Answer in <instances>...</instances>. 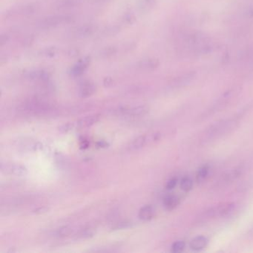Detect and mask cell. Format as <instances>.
<instances>
[{
	"label": "cell",
	"mask_w": 253,
	"mask_h": 253,
	"mask_svg": "<svg viewBox=\"0 0 253 253\" xmlns=\"http://www.w3.org/2000/svg\"><path fill=\"white\" fill-rule=\"evenodd\" d=\"M180 48L185 54L203 56L214 52L217 48L211 36L200 31H187L180 36Z\"/></svg>",
	"instance_id": "6da1fadb"
},
{
	"label": "cell",
	"mask_w": 253,
	"mask_h": 253,
	"mask_svg": "<svg viewBox=\"0 0 253 253\" xmlns=\"http://www.w3.org/2000/svg\"><path fill=\"white\" fill-rule=\"evenodd\" d=\"M241 86L240 85H235V86L232 87V88L228 89L227 91H225L217 100L215 103L212 105L211 108H210V112L211 113L212 112H217L219 109H223L225 106H227L231 101L234 100L235 97H238L241 93Z\"/></svg>",
	"instance_id": "7a4b0ae2"
},
{
	"label": "cell",
	"mask_w": 253,
	"mask_h": 253,
	"mask_svg": "<svg viewBox=\"0 0 253 253\" xmlns=\"http://www.w3.org/2000/svg\"><path fill=\"white\" fill-rule=\"evenodd\" d=\"M235 204L234 203H223V204H219L217 207H211L209 209L205 212L203 214L202 217L200 219L202 220H209L215 217H224L230 214L234 209H235Z\"/></svg>",
	"instance_id": "3957f363"
},
{
	"label": "cell",
	"mask_w": 253,
	"mask_h": 253,
	"mask_svg": "<svg viewBox=\"0 0 253 253\" xmlns=\"http://www.w3.org/2000/svg\"><path fill=\"white\" fill-rule=\"evenodd\" d=\"M72 17L68 15H55L44 18L38 23V27L42 29H49L58 27L61 25L70 23Z\"/></svg>",
	"instance_id": "277c9868"
},
{
	"label": "cell",
	"mask_w": 253,
	"mask_h": 253,
	"mask_svg": "<svg viewBox=\"0 0 253 253\" xmlns=\"http://www.w3.org/2000/svg\"><path fill=\"white\" fill-rule=\"evenodd\" d=\"M236 124L235 121L229 120V121H222L218 124H214V126L210 127L206 136L210 139L216 138L219 136L223 135L226 133L229 132V130L232 129L234 128V124Z\"/></svg>",
	"instance_id": "5b68a950"
},
{
	"label": "cell",
	"mask_w": 253,
	"mask_h": 253,
	"mask_svg": "<svg viewBox=\"0 0 253 253\" xmlns=\"http://www.w3.org/2000/svg\"><path fill=\"white\" fill-rule=\"evenodd\" d=\"M196 76L197 73L195 71H190V72L180 74L171 80L170 82V86L172 88H176V89L184 88L192 84L195 81Z\"/></svg>",
	"instance_id": "8992f818"
},
{
	"label": "cell",
	"mask_w": 253,
	"mask_h": 253,
	"mask_svg": "<svg viewBox=\"0 0 253 253\" xmlns=\"http://www.w3.org/2000/svg\"><path fill=\"white\" fill-rule=\"evenodd\" d=\"M2 172L16 176H25L27 174L28 170L24 166L20 164H2L1 165Z\"/></svg>",
	"instance_id": "52a82bcc"
},
{
	"label": "cell",
	"mask_w": 253,
	"mask_h": 253,
	"mask_svg": "<svg viewBox=\"0 0 253 253\" xmlns=\"http://www.w3.org/2000/svg\"><path fill=\"white\" fill-rule=\"evenodd\" d=\"M96 30H97V27L94 25H83L74 30L73 35L75 38L78 39H84V38L92 36Z\"/></svg>",
	"instance_id": "ba28073f"
},
{
	"label": "cell",
	"mask_w": 253,
	"mask_h": 253,
	"mask_svg": "<svg viewBox=\"0 0 253 253\" xmlns=\"http://www.w3.org/2000/svg\"><path fill=\"white\" fill-rule=\"evenodd\" d=\"M159 66L160 62L158 59L149 58L140 61L138 64V68L144 72H152L158 69Z\"/></svg>",
	"instance_id": "9c48e42d"
},
{
	"label": "cell",
	"mask_w": 253,
	"mask_h": 253,
	"mask_svg": "<svg viewBox=\"0 0 253 253\" xmlns=\"http://www.w3.org/2000/svg\"><path fill=\"white\" fill-rule=\"evenodd\" d=\"M240 61L253 67V43L244 48L239 55Z\"/></svg>",
	"instance_id": "30bf717a"
},
{
	"label": "cell",
	"mask_w": 253,
	"mask_h": 253,
	"mask_svg": "<svg viewBox=\"0 0 253 253\" xmlns=\"http://www.w3.org/2000/svg\"><path fill=\"white\" fill-rule=\"evenodd\" d=\"M208 244V239L204 235H198L191 241L189 247L194 251L204 250Z\"/></svg>",
	"instance_id": "8fae6325"
},
{
	"label": "cell",
	"mask_w": 253,
	"mask_h": 253,
	"mask_svg": "<svg viewBox=\"0 0 253 253\" xmlns=\"http://www.w3.org/2000/svg\"><path fill=\"white\" fill-rule=\"evenodd\" d=\"M85 0H60L57 4V9L65 10L77 8L82 5Z\"/></svg>",
	"instance_id": "7c38bea8"
},
{
	"label": "cell",
	"mask_w": 253,
	"mask_h": 253,
	"mask_svg": "<svg viewBox=\"0 0 253 253\" xmlns=\"http://www.w3.org/2000/svg\"><path fill=\"white\" fill-rule=\"evenodd\" d=\"M155 214V210L154 207L151 205H146L140 209L139 211V217L142 220L148 221L153 218Z\"/></svg>",
	"instance_id": "4fadbf2b"
},
{
	"label": "cell",
	"mask_w": 253,
	"mask_h": 253,
	"mask_svg": "<svg viewBox=\"0 0 253 253\" xmlns=\"http://www.w3.org/2000/svg\"><path fill=\"white\" fill-rule=\"evenodd\" d=\"M90 59L88 57L84 58V60H81V62L75 65L71 71V73L73 76H80L85 72V69L88 67L89 64Z\"/></svg>",
	"instance_id": "5bb4252c"
},
{
	"label": "cell",
	"mask_w": 253,
	"mask_h": 253,
	"mask_svg": "<svg viewBox=\"0 0 253 253\" xmlns=\"http://www.w3.org/2000/svg\"><path fill=\"white\" fill-rule=\"evenodd\" d=\"M180 204V198L174 195H167L164 200V205L167 210H174Z\"/></svg>",
	"instance_id": "9a60e30c"
},
{
	"label": "cell",
	"mask_w": 253,
	"mask_h": 253,
	"mask_svg": "<svg viewBox=\"0 0 253 253\" xmlns=\"http://www.w3.org/2000/svg\"><path fill=\"white\" fill-rule=\"evenodd\" d=\"M95 85L90 82H86L84 84L80 89V96L81 97H88L92 95L95 91Z\"/></svg>",
	"instance_id": "2e32d148"
},
{
	"label": "cell",
	"mask_w": 253,
	"mask_h": 253,
	"mask_svg": "<svg viewBox=\"0 0 253 253\" xmlns=\"http://www.w3.org/2000/svg\"><path fill=\"white\" fill-rule=\"evenodd\" d=\"M149 108L146 106H140L130 109H125L123 112L131 116H141L147 113Z\"/></svg>",
	"instance_id": "e0dca14e"
},
{
	"label": "cell",
	"mask_w": 253,
	"mask_h": 253,
	"mask_svg": "<svg viewBox=\"0 0 253 253\" xmlns=\"http://www.w3.org/2000/svg\"><path fill=\"white\" fill-rule=\"evenodd\" d=\"M148 142V138L146 136H140L135 140H133L130 144L129 148L131 150H137L140 148L143 147Z\"/></svg>",
	"instance_id": "ac0fdd59"
},
{
	"label": "cell",
	"mask_w": 253,
	"mask_h": 253,
	"mask_svg": "<svg viewBox=\"0 0 253 253\" xmlns=\"http://www.w3.org/2000/svg\"><path fill=\"white\" fill-rule=\"evenodd\" d=\"M99 117L97 115L94 116L86 117V118H83V119L80 120L78 122V126L81 127H88L92 126L93 124H95L98 121Z\"/></svg>",
	"instance_id": "d6986e66"
},
{
	"label": "cell",
	"mask_w": 253,
	"mask_h": 253,
	"mask_svg": "<svg viewBox=\"0 0 253 253\" xmlns=\"http://www.w3.org/2000/svg\"><path fill=\"white\" fill-rule=\"evenodd\" d=\"M209 173H210V167L209 166L205 165L201 167L198 169L196 174V180L198 183H202L208 177Z\"/></svg>",
	"instance_id": "ffe728a7"
},
{
	"label": "cell",
	"mask_w": 253,
	"mask_h": 253,
	"mask_svg": "<svg viewBox=\"0 0 253 253\" xmlns=\"http://www.w3.org/2000/svg\"><path fill=\"white\" fill-rule=\"evenodd\" d=\"M157 0H140L138 7L141 11H149L156 5Z\"/></svg>",
	"instance_id": "44dd1931"
},
{
	"label": "cell",
	"mask_w": 253,
	"mask_h": 253,
	"mask_svg": "<svg viewBox=\"0 0 253 253\" xmlns=\"http://www.w3.org/2000/svg\"><path fill=\"white\" fill-rule=\"evenodd\" d=\"M192 187H193V181L191 177L186 176L182 178L181 182H180V188L182 190L186 192H189L192 190Z\"/></svg>",
	"instance_id": "7402d4cb"
},
{
	"label": "cell",
	"mask_w": 253,
	"mask_h": 253,
	"mask_svg": "<svg viewBox=\"0 0 253 253\" xmlns=\"http://www.w3.org/2000/svg\"><path fill=\"white\" fill-rule=\"evenodd\" d=\"M185 247H186V244L184 241H178L174 242L171 246V251L173 253H179L183 251Z\"/></svg>",
	"instance_id": "603a6c76"
},
{
	"label": "cell",
	"mask_w": 253,
	"mask_h": 253,
	"mask_svg": "<svg viewBox=\"0 0 253 253\" xmlns=\"http://www.w3.org/2000/svg\"><path fill=\"white\" fill-rule=\"evenodd\" d=\"M117 50L115 47H108V48H105L103 51H101V56L103 58H109V57H112L116 54Z\"/></svg>",
	"instance_id": "cb8c5ba5"
},
{
	"label": "cell",
	"mask_w": 253,
	"mask_h": 253,
	"mask_svg": "<svg viewBox=\"0 0 253 253\" xmlns=\"http://www.w3.org/2000/svg\"><path fill=\"white\" fill-rule=\"evenodd\" d=\"M72 232V229L68 226H64V227L60 228L57 230V234L58 236L65 237L71 235Z\"/></svg>",
	"instance_id": "d4e9b609"
},
{
	"label": "cell",
	"mask_w": 253,
	"mask_h": 253,
	"mask_svg": "<svg viewBox=\"0 0 253 253\" xmlns=\"http://www.w3.org/2000/svg\"><path fill=\"white\" fill-rule=\"evenodd\" d=\"M177 183V179L175 178V177H172V178L169 179V180L167 181V184H166V188H167V189H168V190H171V189H173L175 187Z\"/></svg>",
	"instance_id": "484cf974"
},
{
	"label": "cell",
	"mask_w": 253,
	"mask_h": 253,
	"mask_svg": "<svg viewBox=\"0 0 253 253\" xmlns=\"http://www.w3.org/2000/svg\"><path fill=\"white\" fill-rule=\"evenodd\" d=\"M119 32V28L116 27V26H115V27H109L105 31V35L111 36V35H116V34L118 33Z\"/></svg>",
	"instance_id": "4316f807"
},
{
	"label": "cell",
	"mask_w": 253,
	"mask_h": 253,
	"mask_svg": "<svg viewBox=\"0 0 253 253\" xmlns=\"http://www.w3.org/2000/svg\"><path fill=\"white\" fill-rule=\"evenodd\" d=\"M74 127V124H66V125L62 126L61 127H60V131H61V132H67V131H70V130H72V128H73Z\"/></svg>",
	"instance_id": "83f0119b"
},
{
	"label": "cell",
	"mask_w": 253,
	"mask_h": 253,
	"mask_svg": "<svg viewBox=\"0 0 253 253\" xmlns=\"http://www.w3.org/2000/svg\"><path fill=\"white\" fill-rule=\"evenodd\" d=\"M47 211L46 208H39L38 210H35V213H42L45 212Z\"/></svg>",
	"instance_id": "f1b7e54d"
},
{
	"label": "cell",
	"mask_w": 253,
	"mask_h": 253,
	"mask_svg": "<svg viewBox=\"0 0 253 253\" xmlns=\"http://www.w3.org/2000/svg\"><path fill=\"white\" fill-rule=\"evenodd\" d=\"M247 14H248L249 17H253V5L250 7V9L248 10Z\"/></svg>",
	"instance_id": "f546056e"
},
{
	"label": "cell",
	"mask_w": 253,
	"mask_h": 253,
	"mask_svg": "<svg viewBox=\"0 0 253 253\" xmlns=\"http://www.w3.org/2000/svg\"><path fill=\"white\" fill-rule=\"evenodd\" d=\"M95 2H106L108 1H110V0H94Z\"/></svg>",
	"instance_id": "4dcf8cb0"
}]
</instances>
